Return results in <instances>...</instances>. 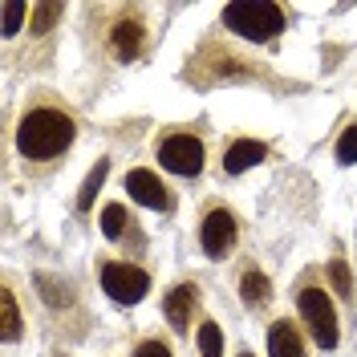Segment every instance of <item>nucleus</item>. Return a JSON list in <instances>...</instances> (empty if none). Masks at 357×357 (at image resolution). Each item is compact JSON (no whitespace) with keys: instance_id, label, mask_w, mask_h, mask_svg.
I'll list each match as a JSON object with an SVG mask.
<instances>
[{"instance_id":"f257e3e1","label":"nucleus","mask_w":357,"mask_h":357,"mask_svg":"<svg viewBox=\"0 0 357 357\" xmlns=\"http://www.w3.org/2000/svg\"><path fill=\"white\" fill-rule=\"evenodd\" d=\"M73 142V118L61 110H29L17 126V146L24 158H53Z\"/></svg>"},{"instance_id":"f03ea898","label":"nucleus","mask_w":357,"mask_h":357,"mask_svg":"<svg viewBox=\"0 0 357 357\" xmlns=\"http://www.w3.org/2000/svg\"><path fill=\"white\" fill-rule=\"evenodd\" d=\"M223 24L244 41H272L284 29V8L272 0H240L223 8Z\"/></svg>"},{"instance_id":"7ed1b4c3","label":"nucleus","mask_w":357,"mask_h":357,"mask_svg":"<svg viewBox=\"0 0 357 357\" xmlns=\"http://www.w3.org/2000/svg\"><path fill=\"white\" fill-rule=\"evenodd\" d=\"M301 317L309 321V333L321 349H333L337 345V312L333 301L325 296L321 289H305L301 292Z\"/></svg>"},{"instance_id":"20e7f679","label":"nucleus","mask_w":357,"mask_h":357,"mask_svg":"<svg viewBox=\"0 0 357 357\" xmlns=\"http://www.w3.org/2000/svg\"><path fill=\"white\" fill-rule=\"evenodd\" d=\"M158 162L175 175H199L203 171V142L195 134H171L158 142Z\"/></svg>"},{"instance_id":"39448f33","label":"nucleus","mask_w":357,"mask_h":357,"mask_svg":"<svg viewBox=\"0 0 357 357\" xmlns=\"http://www.w3.org/2000/svg\"><path fill=\"white\" fill-rule=\"evenodd\" d=\"M102 289L110 292L118 305H138L151 289V276L134 264H106L102 268Z\"/></svg>"},{"instance_id":"423d86ee","label":"nucleus","mask_w":357,"mask_h":357,"mask_svg":"<svg viewBox=\"0 0 357 357\" xmlns=\"http://www.w3.org/2000/svg\"><path fill=\"white\" fill-rule=\"evenodd\" d=\"M199 244H203V252H207V256H215V260L236 244V220H231V211L215 207V211H207V215H203Z\"/></svg>"},{"instance_id":"0eeeda50","label":"nucleus","mask_w":357,"mask_h":357,"mask_svg":"<svg viewBox=\"0 0 357 357\" xmlns=\"http://www.w3.org/2000/svg\"><path fill=\"white\" fill-rule=\"evenodd\" d=\"M126 191H130L142 207H155V211H167V207H171V195H167V187L158 183L155 171H130V175H126Z\"/></svg>"},{"instance_id":"6e6552de","label":"nucleus","mask_w":357,"mask_h":357,"mask_svg":"<svg viewBox=\"0 0 357 357\" xmlns=\"http://www.w3.org/2000/svg\"><path fill=\"white\" fill-rule=\"evenodd\" d=\"M264 155H268L264 142H256V138H240V142L227 146V155H223V171H227V175H244V171H252L256 162H264Z\"/></svg>"},{"instance_id":"1a4fd4ad","label":"nucleus","mask_w":357,"mask_h":357,"mask_svg":"<svg viewBox=\"0 0 357 357\" xmlns=\"http://www.w3.org/2000/svg\"><path fill=\"white\" fill-rule=\"evenodd\" d=\"M195 284H178L162 296V312H167V321H171V329L178 333H187V321H191V309H195Z\"/></svg>"},{"instance_id":"9d476101","label":"nucleus","mask_w":357,"mask_h":357,"mask_svg":"<svg viewBox=\"0 0 357 357\" xmlns=\"http://www.w3.org/2000/svg\"><path fill=\"white\" fill-rule=\"evenodd\" d=\"M268 354L272 357H305L301 333L292 329L289 321H276V325H272V333H268Z\"/></svg>"},{"instance_id":"9b49d317","label":"nucleus","mask_w":357,"mask_h":357,"mask_svg":"<svg viewBox=\"0 0 357 357\" xmlns=\"http://www.w3.org/2000/svg\"><path fill=\"white\" fill-rule=\"evenodd\" d=\"M240 296H244V305H248V309H260V305H268L272 289H268V276H264V272L248 268V272H244V280H240Z\"/></svg>"},{"instance_id":"f8f14e48","label":"nucleus","mask_w":357,"mask_h":357,"mask_svg":"<svg viewBox=\"0 0 357 357\" xmlns=\"http://www.w3.org/2000/svg\"><path fill=\"white\" fill-rule=\"evenodd\" d=\"M138 45H142V24H138V21L114 24V53H118V57H126V61H130L134 53H138Z\"/></svg>"},{"instance_id":"ddd939ff","label":"nucleus","mask_w":357,"mask_h":357,"mask_svg":"<svg viewBox=\"0 0 357 357\" xmlns=\"http://www.w3.org/2000/svg\"><path fill=\"white\" fill-rule=\"evenodd\" d=\"M0 312H4V321H0V337H4V341H17V337H21V309H17L13 289H0Z\"/></svg>"},{"instance_id":"4468645a","label":"nucleus","mask_w":357,"mask_h":357,"mask_svg":"<svg viewBox=\"0 0 357 357\" xmlns=\"http://www.w3.org/2000/svg\"><path fill=\"white\" fill-rule=\"evenodd\" d=\"M106 175H110V162H106V158H98V162H93V171L86 175V183H82V191H77V207H82V211H89V207H93V195L102 191Z\"/></svg>"},{"instance_id":"2eb2a0df","label":"nucleus","mask_w":357,"mask_h":357,"mask_svg":"<svg viewBox=\"0 0 357 357\" xmlns=\"http://www.w3.org/2000/svg\"><path fill=\"white\" fill-rule=\"evenodd\" d=\"M126 223H130L126 207H122V203H106V211H102V231H106L110 240H118V236L126 231Z\"/></svg>"},{"instance_id":"dca6fc26","label":"nucleus","mask_w":357,"mask_h":357,"mask_svg":"<svg viewBox=\"0 0 357 357\" xmlns=\"http://www.w3.org/2000/svg\"><path fill=\"white\" fill-rule=\"evenodd\" d=\"M199 354L203 357H223V333L215 321H203L199 325Z\"/></svg>"},{"instance_id":"f3484780","label":"nucleus","mask_w":357,"mask_h":357,"mask_svg":"<svg viewBox=\"0 0 357 357\" xmlns=\"http://www.w3.org/2000/svg\"><path fill=\"white\" fill-rule=\"evenodd\" d=\"M24 17H33V8L21 4V0H8V4H4V37H17Z\"/></svg>"},{"instance_id":"a211bd4d","label":"nucleus","mask_w":357,"mask_h":357,"mask_svg":"<svg viewBox=\"0 0 357 357\" xmlns=\"http://www.w3.org/2000/svg\"><path fill=\"white\" fill-rule=\"evenodd\" d=\"M61 17V4H33V33H49Z\"/></svg>"},{"instance_id":"6ab92c4d","label":"nucleus","mask_w":357,"mask_h":357,"mask_svg":"<svg viewBox=\"0 0 357 357\" xmlns=\"http://www.w3.org/2000/svg\"><path fill=\"white\" fill-rule=\"evenodd\" d=\"M337 162H357V126H345V134L337 138Z\"/></svg>"},{"instance_id":"aec40b11","label":"nucleus","mask_w":357,"mask_h":357,"mask_svg":"<svg viewBox=\"0 0 357 357\" xmlns=\"http://www.w3.org/2000/svg\"><path fill=\"white\" fill-rule=\"evenodd\" d=\"M37 284H41V296L57 309V305H69V292H66V284H57L53 276H37Z\"/></svg>"},{"instance_id":"412c9836","label":"nucleus","mask_w":357,"mask_h":357,"mask_svg":"<svg viewBox=\"0 0 357 357\" xmlns=\"http://www.w3.org/2000/svg\"><path fill=\"white\" fill-rule=\"evenodd\" d=\"M329 280H333V289L341 292V296H349V292H354V280H349L345 260H333V264H329Z\"/></svg>"},{"instance_id":"4be33fe9","label":"nucleus","mask_w":357,"mask_h":357,"mask_svg":"<svg viewBox=\"0 0 357 357\" xmlns=\"http://www.w3.org/2000/svg\"><path fill=\"white\" fill-rule=\"evenodd\" d=\"M134 357H171V349H167L162 341H142V345H138V354H134Z\"/></svg>"},{"instance_id":"5701e85b","label":"nucleus","mask_w":357,"mask_h":357,"mask_svg":"<svg viewBox=\"0 0 357 357\" xmlns=\"http://www.w3.org/2000/svg\"><path fill=\"white\" fill-rule=\"evenodd\" d=\"M240 357H252V354H240Z\"/></svg>"}]
</instances>
